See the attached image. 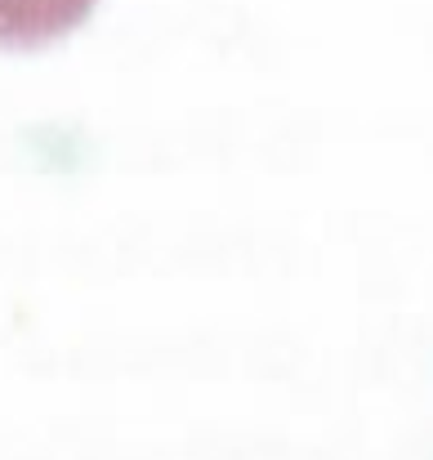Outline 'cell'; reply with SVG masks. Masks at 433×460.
<instances>
[{"label":"cell","instance_id":"obj_1","mask_svg":"<svg viewBox=\"0 0 433 460\" xmlns=\"http://www.w3.org/2000/svg\"><path fill=\"white\" fill-rule=\"evenodd\" d=\"M99 0H0V49H40L76 31Z\"/></svg>","mask_w":433,"mask_h":460}]
</instances>
